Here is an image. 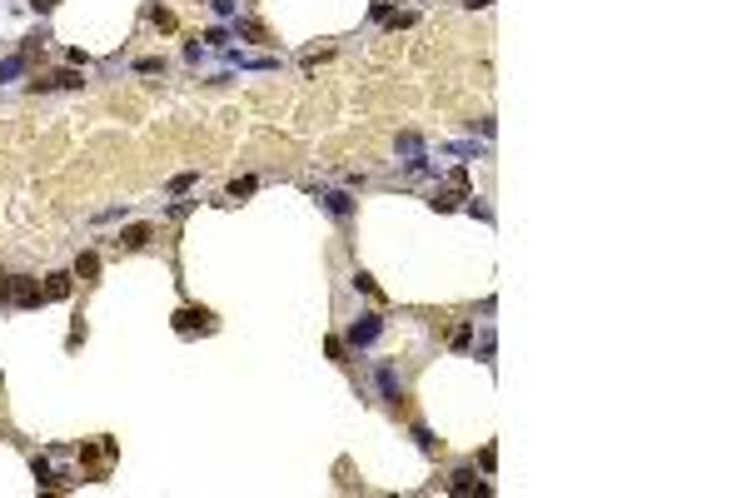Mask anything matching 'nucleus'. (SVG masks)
<instances>
[{"mask_svg":"<svg viewBox=\"0 0 747 498\" xmlns=\"http://www.w3.org/2000/svg\"><path fill=\"white\" fill-rule=\"evenodd\" d=\"M175 329H180V334H195V329H200V334H215V314H209V309H180Z\"/></svg>","mask_w":747,"mask_h":498,"instance_id":"obj_1","label":"nucleus"},{"mask_svg":"<svg viewBox=\"0 0 747 498\" xmlns=\"http://www.w3.org/2000/svg\"><path fill=\"white\" fill-rule=\"evenodd\" d=\"M10 304H20V309H40V304H45V289H40L35 279H10Z\"/></svg>","mask_w":747,"mask_h":498,"instance_id":"obj_2","label":"nucleus"},{"mask_svg":"<svg viewBox=\"0 0 747 498\" xmlns=\"http://www.w3.org/2000/svg\"><path fill=\"white\" fill-rule=\"evenodd\" d=\"M448 488H454V493H488V484L478 479L474 468H459L454 479H448Z\"/></svg>","mask_w":747,"mask_h":498,"instance_id":"obj_3","label":"nucleus"},{"mask_svg":"<svg viewBox=\"0 0 747 498\" xmlns=\"http://www.w3.org/2000/svg\"><path fill=\"white\" fill-rule=\"evenodd\" d=\"M379 329H383V324H379V314H364V319H359V324L349 329L354 349H359V344H374V339H379Z\"/></svg>","mask_w":747,"mask_h":498,"instance_id":"obj_4","label":"nucleus"},{"mask_svg":"<svg viewBox=\"0 0 747 498\" xmlns=\"http://www.w3.org/2000/svg\"><path fill=\"white\" fill-rule=\"evenodd\" d=\"M80 85V70H55L45 80H35V90H75Z\"/></svg>","mask_w":747,"mask_h":498,"instance_id":"obj_5","label":"nucleus"},{"mask_svg":"<svg viewBox=\"0 0 747 498\" xmlns=\"http://www.w3.org/2000/svg\"><path fill=\"white\" fill-rule=\"evenodd\" d=\"M319 199H324V210H329V215H339V219H349V215H354V199H349L344 190H324Z\"/></svg>","mask_w":747,"mask_h":498,"instance_id":"obj_6","label":"nucleus"},{"mask_svg":"<svg viewBox=\"0 0 747 498\" xmlns=\"http://www.w3.org/2000/svg\"><path fill=\"white\" fill-rule=\"evenodd\" d=\"M120 244H125V249H145V244H149V224H130V230L120 235Z\"/></svg>","mask_w":747,"mask_h":498,"instance_id":"obj_7","label":"nucleus"},{"mask_svg":"<svg viewBox=\"0 0 747 498\" xmlns=\"http://www.w3.org/2000/svg\"><path fill=\"white\" fill-rule=\"evenodd\" d=\"M95 274H100V259H95V255H80V259H75V279L95 284Z\"/></svg>","mask_w":747,"mask_h":498,"instance_id":"obj_8","label":"nucleus"},{"mask_svg":"<svg viewBox=\"0 0 747 498\" xmlns=\"http://www.w3.org/2000/svg\"><path fill=\"white\" fill-rule=\"evenodd\" d=\"M70 294V274H50L45 279V299H65Z\"/></svg>","mask_w":747,"mask_h":498,"instance_id":"obj_9","label":"nucleus"},{"mask_svg":"<svg viewBox=\"0 0 747 498\" xmlns=\"http://www.w3.org/2000/svg\"><path fill=\"white\" fill-rule=\"evenodd\" d=\"M155 70H165V60H160V55H149V60H140V75H155Z\"/></svg>","mask_w":747,"mask_h":498,"instance_id":"obj_10","label":"nucleus"},{"mask_svg":"<svg viewBox=\"0 0 747 498\" xmlns=\"http://www.w3.org/2000/svg\"><path fill=\"white\" fill-rule=\"evenodd\" d=\"M249 190H254V180H234V184H229V199H240V195H249Z\"/></svg>","mask_w":747,"mask_h":498,"instance_id":"obj_11","label":"nucleus"},{"mask_svg":"<svg viewBox=\"0 0 747 498\" xmlns=\"http://www.w3.org/2000/svg\"><path fill=\"white\" fill-rule=\"evenodd\" d=\"M189 184H195V175H175V180H169V190H175V195H185Z\"/></svg>","mask_w":747,"mask_h":498,"instance_id":"obj_12","label":"nucleus"},{"mask_svg":"<svg viewBox=\"0 0 747 498\" xmlns=\"http://www.w3.org/2000/svg\"><path fill=\"white\" fill-rule=\"evenodd\" d=\"M354 289H364V294H379V284H374L369 274H354Z\"/></svg>","mask_w":747,"mask_h":498,"instance_id":"obj_13","label":"nucleus"},{"mask_svg":"<svg viewBox=\"0 0 747 498\" xmlns=\"http://www.w3.org/2000/svg\"><path fill=\"white\" fill-rule=\"evenodd\" d=\"M30 6H35V10H55V0H30Z\"/></svg>","mask_w":747,"mask_h":498,"instance_id":"obj_14","label":"nucleus"}]
</instances>
